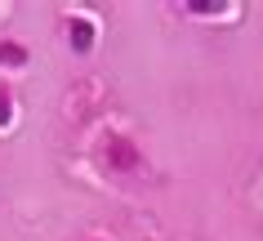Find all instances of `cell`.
I'll return each instance as SVG.
<instances>
[{
	"instance_id": "1",
	"label": "cell",
	"mask_w": 263,
	"mask_h": 241,
	"mask_svg": "<svg viewBox=\"0 0 263 241\" xmlns=\"http://www.w3.org/2000/svg\"><path fill=\"white\" fill-rule=\"evenodd\" d=\"M103 165L111 174H134V170H143V147L134 139H125V134H107L103 139Z\"/></svg>"
},
{
	"instance_id": "2",
	"label": "cell",
	"mask_w": 263,
	"mask_h": 241,
	"mask_svg": "<svg viewBox=\"0 0 263 241\" xmlns=\"http://www.w3.org/2000/svg\"><path fill=\"white\" fill-rule=\"evenodd\" d=\"M94 36H98V23L89 14H67V41L76 45V49H94Z\"/></svg>"
},
{
	"instance_id": "3",
	"label": "cell",
	"mask_w": 263,
	"mask_h": 241,
	"mask_svg": "<svg viewBox=\"0 0 263 241\" xmlns=\"http://www.w3.org/2000/svg\"><path fill=\"white\" fill-rule=\"evenodd\" d=\"M27 63V49L14 41H0V67H23Z\"/></svg>"
},
{
	"instance_id": "4",
	"label": "cell",
	"mask_w": 263,
	"mask_h": 241,
	"mask_svg": "<svg viewBox=\"0 0 263 241\" xmlns=\"http://www.w3.org/2000/svg\"><path fill=\"white\" fill-rule=\"evenodd\" d=\"M9 121H14V94H9V89L0 85V129L9 125Z\"/></svg>"
},
{
	"instance_id": "5",
	"label": "cell",
	"mask_w": 263,
	"mask_h": 241,
	"mask_svg": "<svg viewBox=\"0 0 263 241\" xmlns=\"http://www.w3.org/2000/svg\"><path fill=\"white\" fill-rule=\"evenodd\" d=\"M98 241H103V237H98Z\"/></svg>"
}]
</instances>
